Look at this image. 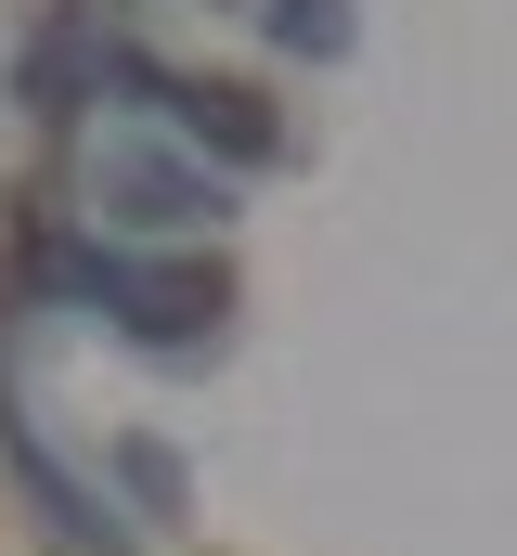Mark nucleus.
Returning a JSON list of instances; mask_svg holds the SVG:
<instances>
[{
  "label": "nucleus",
  "instance_id": "f257e3e1",
  "mask_svg": "<svg viewBox=\"0 0 517 556\" xmlns=\"http://www.w3.org/2000/svg\"><path fill=\"white\" fill-rule=\"evenodd\" d=\"M52 285H78V298H104L129 337H155V350H194L207 324H220V285L207 273H142V260H91V247H65Z\"/></svg>",
  "mask_w": 517,
  "mask_h": 556
},
{
  "label": "nucleus",
  "instance_id": "f03ea898",
  "mask_svg": "<svg viewBox=\"0 0 517 556\" xmlns=\"http://www.w3.org/2000/svg\"><path fill=\"white\" fill-rule=\"evenodd\" d=\"M168 117H181L194 142H220V155H247V168L272 155V117H258L247 91H168Z\"/></svg>",
  "mask_w": 517,
  "mask_h": 556
},
{
  "label": "nucleus",
  "instance_id": "7ed1b4c3",
  "mask_svg": "<svg viewBox=\"0 0 517 556\" xmlns=\"http://www.w3.org/2000/svg\"><path fill=\"white\" fill-rule=\"evenodd\" d=\"M272 26H285V39H298V52H337V39H350V13H337V0H285V13H272Z\"/></svg>",
  "mask_w": 517,
  "mask_h": 556
}]
</instances>
